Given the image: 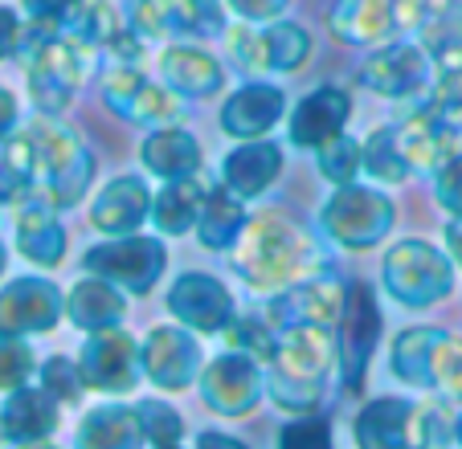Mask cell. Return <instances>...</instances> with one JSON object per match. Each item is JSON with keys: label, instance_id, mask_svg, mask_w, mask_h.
I'll return each instance as SVG.
<instances>
[{"label": "cell", "instance_id": "6", "mask_svg": "<svg viewBox=\"0 0 462 449\" xmlns=\"http://www.w3.org/2000/svg\"><path fill=\"white\" fill-rule=\"evenodd\" d=\"M381 282L389 298L405 311L438 307L454 290V258L421 237L397 242L381 261Z\"/></svg>", "mask_w": 462, "mask_h": 449}, {"label": "cell", "instance_id": "13", "mask_svg": "<svg viewBox=\"0 0 462 449\" xmlns=\"http://www.w3.org/2000/svg\"><path fill=\"white\" fill-rule=\"evenodd\" d=\"M344 298H348V282H344L336 270L323 266L319 274L303 278V282L287 286V290L271 294V303L262 311L271 315L274 327H299V323H311V327H336L344 311Z\"/></svg>", "mask_w": 462, "mask_h": 449}, {"label": "cell", "instance_id": "39", "mask_svg": "<svg viewBox=\"0 0 462 449\" xmlns=\"http://www.w3.org/2000/svg\"><path fill=\"white\" fill-rule=\"evenodd\" d=\"M221 335H226V347L245 352V355H254V360L266 363V355L274 352V339H279V327L271 323L266 311H245V315L237 311L234 323H229Z\"/></svg>", "mask_w": 462, "mask_h": 449}, {"label": "cell", "instance_id": "49", "mask_svg": "<svg viewBox=\"0 0 462 449\" xmlns=\"http://www.w3.org/2000/svg\"><path fill=\"white\" fill-rule=\"evenodd\" d=\"M434 197L450 216H462V156L446 160L434 172Z\"/></svg>", "mask_w": 462, "mask_h": 449}, {"label": "cell", "instance_id": "23", "mask_svg": "<svg viewBox=\"0 0 462 449\" xmlns=\"http://www.w3.org/2000/svg\"><path fill=\"white\" fill-rule=\"evenodd\" d=\"M287 111V95L271 82H245L221 106V131L234 139H262Z\"/></svg>", "mask_w": 462, "mask_h": 449}, {"label": "cell", "instance_id": "15", "mask_svg": "<svg viewBox=\"0 0 462 449\" xmlns=\"http://www.w3.org/2000/svg\"><path fill=\"white\" fill-rule=\"evenodd\" d=\"M140 355H143V376L164 392H184L201 380L205 352L197 331L189 327H152L140 339Z\"/></svg>", "mask_w": 462, "mask_h": 449}, {"label": "cell", "instance_id": "45", "mask_svg": "<svg viewBox=\"0 0 462 449\" xmlns=\"http://www.w3.org/2000/svg\"><path fill=\"white\" fill-rule=\"evenodd\" d=\"M37 371V355L25 339H13V335H0V392H13V389H25L33 380Z\"/></svg>", "mask_w": 462, "mask_h": 449}, {"label": "cell", "instance_id": "47", "mask_svg": "<svg viewBox=\"0 0 462 449\" xmlns=\"http://www.w3.org/2000/svg\"><path fill=\"white\" fill-rule=\"evenodd\" d=\"M229 58H234V66L242 69V74H250V78H262L266 74V58H262V29H229Z\"/></svg>", "mask_w": 462, "mask_h": 449}, {"label": "cell", "instance_id": "56", "mask_svg": "<svg viewBox=\"0 0 462 449\" xmlns=\"http://www.w3.org/2000/svg\"><path fill=\"white\" fill-rule=\"evenodd\" d=\"M9 270V250H5V242H0V274Z\"/></svg>", "mask_w": 462, "mask_h": 449}, {"label": "cell", "instance_id": "51", "mask_svg": "<svg viewBox=\"0 0 462 449\" xmlns=\"http://www.w3.org/2000/svg\"><path fill=\"white\" fill-rule=\"evenodd\" d=\"M434 5L438 0H389V9H393V17H397V29H421L426 25V17L434 13Z\"/></svg>", "mask_w": 462, "mask_h": 449}, {"label": "cell", "instance_id": "18", "mask_svg": "<svg viewBox=\"0 0 462 449\" xmlns=\"http://www.w3.org/2000/svg\"><path fill=\"white\" fill-rule=\"evenodd\" d=\"M61 315H66V294L50 278L25 274L0 286V335H45L58 327Z\"/></svg>", "mask_w": 462, "mask_h": 449}, {"label": "cell", "instance_id": "32", "mask_svg": "<svg viewBox=\"0 0 462 449\" xmlns=\"http://www.w3.org/2000/svg\"><path fill=\"white\" fill-rule=\"evenodd\" d=\"M205 197H209V188H205L201 172L180 176V180H164L160 197L152 200V221H156V229L168 237L189 234L192 224H197V216H201Z\"/></svg>", "mask_w": 462, "mask_h": 449}, {"label": "cell", "instance_id": "57", "mask_svg": "<svg viewBox=\"0 0 462 449\" xmlns=\"http://www.w3.org/2000/svg\"><path fill=\"white\" fill-rule=\"evenodd\" d=\"M454 441H458V445H462V413L454 417Z\"/></svg>", "mask_w": 462, "mask_h": 449}, {"label": "cell", "instance_id": "16", "mask_svg": "<svg viewBox=\"0 0 462 449\" xmlns=\"http://www.w3.org/2000/svg\"><path fill=\"white\" fill-rule=\"evenodd\" d=\"M360 82L381 98H421L434 82V58L413 41L376 45L360 66Z\"/></svg>", "mask_w": 462, "mask_h": 449}, {"label": "cell", "instance_id": "53", "mask_svg": "<svg viewBox=\"0 0 462 449\" xmlns=\"http://www.w3.org/2000/svg\"><path fill=\"white\" fill-rule=\"evenodd\" d=\"M197 449H250L242 437L234 433H221V429H201L197 433Z\"/></svg>", "mask_w": 462, "mask_h": 449}, {"label": "cell", "instance_id": "35", "mask_svg": "<svg viewBox=\"0 0 462 449\" xmlns=\"http://www.w3.org/2000/svg\"><path fill=\"white\" fill-rule=\"evenodd\" d=\"M160 21H164V33L172 37H221L226 33V13H221L217 0H156Z\"/></svg>", "mask_w": 462, "mask_h": 449}, {"label": "cell", "instance_id": "43", "mask_svg": "<svg viewBox=\"0 0 462 449\" xmlns=\"http://www.w3.org/2000/svg\"><path fill=\"white\" fill-rule=\"evenodd\" d=\"M434 82H430V103L442 115H450L454 123H462V53H450V58L434 61Z\"/></svg>", "mask_w": 462, "mask_h": 449}, {"label": "cell", "instance_id": "28", "mask_svg": "<svg viewBox=\"0 0 462 449\" xmlns=\"http://www.w3.org/2000/svg\"><path fill=\"white\" fill-rule=\"evenodd\" d=\"M123 315H127V290H119L115 282H106L98 274H87L66 294V319L79 331L119 327Z\"/></svg>", "mask_w": 462, "mask_h": 449}, {"label": "cell", "instance_id": "7", "mask_svg": "<svg viewBox=\"0 0 462 449\" xmlns=\"http://www.w3.org/2000/svg\"><path fill=\"white\" fill-rule=\"evenodd\" d=\"M82 37L111 58L135 61L152 41L164 37V21H160L156 0H95Z\"/></svg>", "mask_w": 462, "mask_h": 449}, {"label": "cell", "instance_id": "40", "mask_svg": "<svg viewBox=\"0 0 462 449\" xmlns=\"http://www.w3.org/2000/svg\"><path fill=\"white\" fill-rule=\"evenodd\" d=\"M315 168H319V176L328 184H336V188H344V184L356 180V172L365 164H360V143L352 135H332L328 143L315 147Z\"/></svg>", "mask_w": 462, "mask_h": 449}, {"label": "cell", "instance_id": "37", "mask_svg": "<svg viewBox=\"0 0 462 449\" xmlns=\"http://www.w3.org/2000/svg\"><path fill=\"white\" fill-rule=\"evenodd\" d=\"M262 58H266V74H291L311 58V33L291 21H271L262 29Z\"/></svg>", "mask_w": 462, "mask_h": 449}, {"label": "cell", "instance_id": "2", "mask_svg": "<svg viewBox=\"0 0 462 449\" xmlns=\"http://www.w3.org/2000/svg\"><path fill=\"white\" fill-rule=\"evenodd\" d=\"M336 368V335L332 327H279L274 352L266 355L262 371H266V397L274 408L291 417H311L319 413L323 397H328V380Z\"/></svg>", "mask_w": 462, "mask_h": 449}, {"label": "cell", "instance_id": "25", "mask_svg": "<svg viewBox=\"0 0 462 449\" xmlns=\"http://www.w3.org/2000/svg\"><path fill=\"white\" fill-rule=\"evenodd\" d=\"M17 253L42 270L61 266L66 258V224H61L58 208L45 205L42 197L21 200L17 213Z\"/></svg>", "mask_w": 462, "mask_h": 449}, {"label": "cell", "instance_id": "11", "mask_svg": "<svg viewBox=\"0 0 462 449\" xmlns=\"http://www.w3.org/2000/svg\"><path fill=\"white\" fill-rule=\"evenodd\" d=\"M79 368L87 389L103 392V397H127V392H135V384L143 376L140 339L123 327L90 331V339L79 352Z\"/></svg>", "mask_w": 462, "mask_h": 449}, {"label": "cell", "instance_id": "1", "mask_svg": "<svg viewBox=\"0 0 462 449\" xmlns=\"http://www.w3.org/2000/svg\"><path fill=\"white\" fill-rule=\"evenodd\" d=\"M229 266L250 290L271 298V294L319 274L323 250L311 242L303 224L287 221L282 213H262L254 221H245L237 245L229 250Z\"/></svg>", "mask_w": 462, "mask_h": 449}, {"label": "cell", "instance_id": "21", "mask_svg": "<svg viewBox=\"0 0 462 449\" xmlns=\"http://www.w3.org/2000/svg\"><path fill=\"white\" fill-rule=\"evenodd\" d=\"M352 115V98L340 87H315L311 95H303L291 111V143L315 151L319 143H328L332 135H340L344 123Z\"/></svg>", "mask_w": 462, "mask_h": 449}, {"label": "cell", "instance_id": "26", "mask_svg": "<svg viewBox=\"0 0 462 449\" xmlns=\"http://www.w3.org/2000/svg\"><path fill=\"white\" fill-rule=\"evenodd\" d=\"M442 339H446L442 327H405V331H397V335H393V347H389L393 380H402L405 389H421V392L434 389L438 384L434 360H438Z\"/></svg>", "mask_w": 462, "mask_h": 449}, {"label": "cell", "instance_id": "42", "mask_svg": "<svg viewBox=\"0 0 462 449\" xmlns=\"http://www.w3.org/2000/svg\"><path fill=\"white\" fill-rule=\"evenodd\" d=\"M37 380L58 405H82V397H87L79 360H66V355H50L45 363H37Z\"/></svg>", "mask_w": 462, "mask_h": 449}, {"label": "cell", "instance_id": "36", "mask_svg": "<svg viewBox=\"0 0 462 449\" xmlns=\"http://www.w3.org/2000/svg\"><path fill=\"white\" fill-rule=\"evenodd\" d=\"M360 164L381 184H402V180H410V172H413L397 127H376L373 135L365 139V147H360Z\"/></svg>", "mask_w": 462, "mask_h": 449}, {"label": "cell", "instance_id": "59", "mask_svg": "<svg viewBox=\"0 0 462 449\" xmlns=\"http://www.w3.org/2000/svg\"><path fill=\"white\" fill-rule=\"evenodd\" d=\"M152 449H180V445H152Z\"/></svg>", "mask_w": 462, "mask_h": 449}, {"label": "cell", "instance_id": "33", "mask_svg": "<svg viewBox=\"0 0 462 449\" xmlns=\"http://www.w3.org/2000/svg\"><path fill=\"white\" fill-rule=\"evenodd\" d=\"M37 192V143L25 131L0 139V205H21Z\"/></svg>", "mask_w": 462, "mask_h": 449}, {"label": "cell", "instance_id": "22", "mask_svg": "<svg viewBox=\"0 0 462 449\" xmlns=\"http://www.w3.org/2000/svg\"><path fill=\"white\" fill-rule=\"evenodd\" d=\"M148 216H152V197L140 176H115L111 184L98 188L95 205H90V224L106 237L135 234Z\"/></svg>", "mask_w": 462, "mask_h": 449}, {"label": "cell", "instance_id": "14", "mask_svg": "<svg viewBox=\"0 0 462 449\" xmlns=\"http://www.w3.org/2000/svg\"><path fill=\"white\" fill-rule=\"evenodd\" d=\"M103 98L115 115H123L131 123H143V127H172L184 115L176 90L168 82L143 78L131 61H123V66L103 74Z\"/></svg>", "mask_w": 462, "mask_h": 449}, {"label": "cell", "instance_id": "5", "mask_svg": "<svg viewBox=\"0 0 462 449\" xmlns=\"http://www.w3.org/2000/svg\"><path fill=\"white\" fill-rule=\"evenodd\" d=\"M29 135L37 143V192L45 205L53 208H74L87 197L90 180H95V156L79 139V131L61 127L53 115H42L29 123Z\"/></svg>", "mask_w": 462, "mask_h": 449}, {"label": "cell", "instance_id": "48", "mask_svg": "<svg viewBox=\"0 0 462 449\" xmlns=\"http://www.w3.org/2000/svg\"><path fill=\"white\" fill-rule=\"evenodd\" d=\"M434 376L450 400H462V339L458 335H446L442 347H438V360H434Z\"/></svg>", "mask_w": 462, "mask_h": 449}, {"label": "cell", "instance_id": "12", "mask_svg": "<svg viewBox=\"0 0 462 449\" xmlns=\"http://www.w3.org/2000/svg\"><path fill=\"white\" fill-rule=\"evenodd\" d=\"M197 384H201V400L213 413L237 421V417H250L254 405L262 400V392H266V371H262V360L226 347L217 360H209L201 368V380Z\"/></svg>", "mask_w": 462, "mask_h": 449}, {"label": "cell", "instance_id": "3", "mask_svg": "<svg viewBox=\"0 0 462 449\" xmlns=\"http://www.w3.org/2000/svg\"><path fill=\"white\" fill-rule=\"evenodd\" d=\"M17 58L25 66L29 98L42 115L58 119L70 106L74 90H79L82 74H87V37L82 33H50V29L25 25L17 45Z\"/></svg>", "mask_w": 462, "mask_h": 449}, {"label": "cell", "instance_id": "4", "mask_svg": "<svg viewBox=\"0 0 462 449\" xmlns=\"http://www.w3.org/2000/svg\"><path fill=\"white\" fill-rule=\"evenodd\" d=\"M352 441L356 449H442L454 441V417L410 397H373L352 417Z\"/></svg>", "mask_w": 462, "mask_h": 449}, {"label": "cell", "instance_id": "19", "mask_svg": "<svg viewBox=\"0 0 462 449\" xmlns=\"http://www.w3.org/2000/svg\"><path fill=\"white\" fill-rule=\"evenodd\" d=\"M397 135H402V147L410 156L413 172H438L446 160L458 156V135L462 123H454L450 115H442L434 103H421L397 123Z\"/></svg>", "mask_w": 462, "mask_h": 449}, {"label": "cell", "instance_id": "34", "mask_svg": "<svg viewBox=\"0 0 462 449\" xmlns=\"http://www.w3.org/2000/svg\"><path fill=\"white\" fill-rule=\"evenodd\" d=\"M245 229V208H242V197H234V192L221 184V188H209V197H205L201 205V216H197V242L205 245V250H234L237 237H242Z\"/></svg>", "mask_w": 462, "mask_h": 449}, {"label": "cell", "instance_id": "20", "mask_svg": "<svg viewBox=\"0 0 462 449\" xmlns=\"http://www.w3.org/2000/svg\"><path fill=\"white\" fill-rule=\"evenodd\" d=\"M61 425V405L42 389V384H25L13 389L9 400L0 405V441L9 445H33V441H50Z\"/></svg>", "mask_w": 462, "mask_h": 449}, {"label": "cell", "instance_id": "24", "mask_svg": "<svg viewBox=\"0 0 462 449\" xmlns=\"http://www.w3.org/2000/svg\"><path fill=\"white\" fill-rule=\"evenodd\" d=\"M279 176H282V147L271 143V139H242V147H234L221 160V184L242 200L262 197Z\"/></svg>", "mask_w": 462, "mask_h": 449}, {"label": "cell", "instance_id": "8", "mask_svg": "<svg viewBox=\"0 0 462 449\" xmlns=\"http://www.w3.org/2000/svg\"><path fill=\"white\" fill-rule=\"evenodd\" d=\"M393 216H397L393 200L376 188H365V184H344L319 208V224L328 242L344 245V250H373L376 242L389 237Z\"/></svg>", "mask_w": 462, "mask_h": 449}, {"label": "cell", "instance_id": "27", "mask_svg": "<svg viewBox=\"0 0 462 449\" xmlns=\"http://www.w3.org/2000/svg\"><path fill=\"white\" fill-rule=\"evenodd\" d=\"M140 413L131 405H95L74 429V449H143Z\"/></svg>", "mask_w": 462, "mask_h": 449}, {"label": "cell", "instance_id": "17", "mask_svg": "<svg viewBox=\"0 0 462 449\" xmlns=\"http://www.w3.org/2000/svg\"><path fill=\"white\" fill-rule=\"evenodd\" d=\"M168 311L180 327L197 331V335H221L234 323L237 303L221 278L205 274V270H189L168 286Z\"/></svg>", "mask_w": 462, "mask_h": 449}, {"label": "cell", "instance_id": "54", "mask_svg": "<svg viewBox=\"0 0 462 449\" xmlns=\"http://www.w3.org/2000/svg\"><path fill=\"white\" fill-rule=\"evenodd\" d=\"M17 131V95L0 87V139Z\"/></svg>", "mask_w": 462, "mask_h": 449}, {"label": "cell", "instance_id": "41", "mask_svg": "<svg viewBox=\"0 0 462 449\" xmlns=\"http://www.w3.org/2000/svg\"><path fill=\"white\" fill-rule=\"evenodd\" d=\"M29 25L50 29V33H82L90 5L82 0H21Z\"/></svg>", "mask_w": 462, "mask_h": 449}, {"label": "cell", "instance_id": "29", "mask_svg": "<svg viewBox=\"0 0 462 449\" xmlns=\"http://www.w3.org/2000/svg\"><path fill=\"white\" fill-rule=\"evenodd\" d=\"M140 160L152 176L160 180H180V176H197L201 172V139L184 127H152V135L143 139Z\"/></svg>", "mask_w": 462, "mask_h": 449}, {"label": "cell", "instance_id": "55", "mask_svg": "<svg viewBox=\"0 0 462 449\" xmlns=\"http://www.w3.org/2000/svg\"><path fill=\"white\" fill-rule=\"evenodd\" d=\"M446 250L462 266V216H450V224H446Z\"/></svg>", "mask_w": 462, "mask_h": 449}, {"label": "cell", "instance_id": "58", "mask_svg": "<svg viewBox=\"0 0 462 449\" xmlns=\"http://www.w3.org/2000/svg\"><path fill=\"white\" fill-rule=\"evenodd\" d=\"M21 449H58L53 441H33V445H21Z\"/></svg>", "mask_w": 462, "mask_h": 449}, {"label": "cell", "instance_id": "38", "mask_svg": "<svg viewBox=\"0 0 462 449\" xmlns=\"http://www.w3.org/2000/svg\"><path fill=\"white\" fill-rule=\"evenodd\" d=\"M418 33H421V50L434 61L462 53V5L458 0H438L434 13L426 17V25Z\"/></svg>", "mask_w": 462, "mask_h": 449}, {"label": "cell", "instance_id": "44", "mask_svg": "<svg viewBox=\"0 0 462 449\" xmlns=\"http://www.w3.org/2000/svg\"><path fill=\"white\" fill-rule=\"evenodd\" d=\"M135 413H140V425H143V437H148V445H180L184 417L176 413L172 405L148 397V400H140V405H135Z\"/></svg>", "mask_w": 462, "mask_h": 449}, {"label": "cell", "instance_id": "52", "mask_svg": "<svg viewBox=\"0 0 462 449\" xmlns=\"http://www.w3.org/2000/svg\"><path fill=\"white\" fill-rule=\"evenodd\" d=\"M21 33H25V25H21V17L9 9V5H0V61L13 58L21 45Z\"/></svg>", "mask_w": 462, "mask_h": 449}, {"label": "cell", "instance_id": "10", "mask_svg": "<svg viewBox=\"0 0 462 449\" xmlns=\"http://www.w3.org/2000/svg\"><path fill=\"white\" fill-rule=\"evenodd\" d=\"M82 270L115 282L127 294H148L152 286L164 278L168 270V250L164 242L143 234H123L115 242H98L82 253Z\"/></svg>", "mask_w": 462, "mask_h": 449}, {"label": "cell", "instance_id": "30", "mask_svg": "<svg viewBox=\"0 0 462 449\" xmlns=\"http://www.w3.org/2000/svg\"><path fill=\"white\" fill-rule=\"evenodd\" d=\"M160 74L164 82L184 98H209L226 87V69L213 53L197 50V45H172L160 58Z\"/></svg>", "mask_w": 462, "mask_h": 449}, {"label": "cell", "instance_id": "9", "mask_svg": "<svg viewBox=\"0 0 462 449\" xmlns=\"http://www.w3.org/2000/svg\"><path fill=\"white\" fill-rule=\"evenodd\" d=\"M381 307H376L373 286L365 282H348V298H344L340 323L332 327L336 335V371L348 392H360L368 376V363H373V352L381 344Z\"/></svg>", "mask_w": 462, "mask_h": 449}, {"label": "cell", "instance_id": "46", "mask_svg": "<svg viewBox=\"0 0 462 449\" xmlns=\"http://www.w3.org/2000/svg\"><path fill=\"white\" fill-rule=\"evenodd\" d=\"M279 449H336L332 445V421L323 417H295L287 429L279 433Z\"/></svg>", "mask_w": 462, "mask_h": 449}, {"label": "cell", "instance_id": "31", "mask_svg": "<svg viewBox=\"0 0 462 449\" xmlns=\"http://www.w3.org/2000/svg\"><path fill=\"white\" fill-rule=\"evenodd\" d=\"M332 33L344 45H384L397 29L389 0H336L332 9Z\"/></svg>", "mask_w": 462, "mask_h": 449}, {"label": "cell", "instance_id": "50", "mask_svg": "<svg viewBox=\"0 0 462 449\" xmlns=\"http://www.w3.org/2000/svg\"><path fill=\"white\" fill-rule=\"evenodd\" d=\"M226 5L250 25H271L291 9V0H226Z\"/></svg>", "mask_w": 462, "mask_h": 449}]
</instances>
